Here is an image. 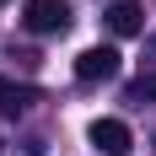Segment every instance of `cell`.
<instances>
[{
  "label": "cell",
  "mask_w": 156,
  "mask_h": 156,
  "mask_svg": "<svg viewBox=\"0 0 156 156\" xmlns=\"http://www.w3.org/2000/svg\"><path fill=\"white\" fill-rule=\"evenodd\" d=\"M119 65H124V54H119L113 43L81 48V54H76V81H81V86H97V81H113V76H119Z\"/></svg>",
  "instance_id": "cell-1"
},
{
  "label": "cell",
  "mask_w": 156,
  "mask_h": 156,
  "mask_svg": "<svg viewBox=\"0 0 156 156\" xmlns=\"http://www.w3.org/2000/svg\"><path fill=\"white\" fill-rule=\"evenodd\" d=\"M22 22H27V32H38V38H54V32L70 27V5H65V0H27V5H22Z\"/></svg>",
  "instance_id": "cell-2"
},
{
  "label": "cell",
  "mask_w": 156,
  "mask_h": 156,
  "mask_svg": "<svg viewBox=\"0 0 156 156\" xmlns=\"http://www.w3.org/2000/svg\"><path fill=\"white\" fill-rule=\"evenodd\" d=\"M86 140L97 145L102 156H129V145H135V135H129L124 119H92V129H86Z\"/></svg>",
  "instance_id": "cell-3"
},
{
  "label": "cell",
  "mask_w": 156,
  "mask_h": 156,
  "mask_svg": "<svg viewBox=\"0 0 156 156\" xmlns=\"http://www.w3.org/2000/svg\"><path fill=\"white\" fill-rule=\"evenodd\" d=\"M102 16H108V32H113V38H140V32H145V11H140V0H113Z\"/></svg>",
  "instance_id": "cell-4"
},
{
  "label": "cell",
  "mask_w": 156,
  "mask_h": 156,
  "mask_svg": "<svg viewBox=\"0 0 156 156\" xmlns=\"http://www.w3.org/2000/svg\"><path fill=\"white\" fill-rule=\"evenodd\" d=\"M32 102H38V86H22V81L0 76V108L5 113H22V108H32Z\"/></svg>",
  "instance_id": "cell-5"
},
{
  "label": "cell",
  "mask_w": 156,
  "mask_h": 156,
  "mask_svg": "<svg viewBox=\"0 0 156 156\" xmlns=\"http://www.w3.org/2000/svg\"><path fill=\"white\" fill-rule=\"evenodd\" d=\"M129 102H156V76H135L129 81Z\"/></svg>",
  "instance_id": "cell-6"
},
{
  "label": "cell",
  "mask_w": 156,
  "mask_h": 156,
  "mask_svg": "<svg viewBox=\"0 0 156 156\" xmlns=\"http://www.w3.org/2000/svg\"><path fill=\"white\" fill-rule=\"evenodd\" d=\"M0 5H5V0H0Z\"/></svg>",
  "instance_id": "cell-7"
}]
</instances>
